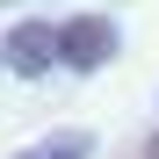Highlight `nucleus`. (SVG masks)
<instances>
[{"label": "nucleus", "mask_w": 159, "mask_h": 159, "mask_svg": "<svg viewBox=\"0 0 159 159\" xmlns=\"http://www.w3.org/2000/svg\"><path fill=\"white\" fill-rule=\"evenodd\" d=\"M145 159H159V138H152V145H145Z\"/></svg>", "instance_id": "20e7f679"}, {"label": "nucleus", "mask_w": 159, "mask_h": 159, "mask_svg": "<svg viewBox=\"0 0 159 159\" xmlns=\"http://www.w3.org/2000/svg\"><path fill=\"white\" fill-rule=\"evenodd\" d=\"M15 159H94V138H87V130H51V138H36L29 152H15Z\"/></svg>", "instance_id": "7ed1b4c3"}, {"label": "nucleus", "mask_w": 159, "mask_h": 159, "mask_svg": "<svg viewBox=\"0 0 159 159\" xmlns=\"http://www.w3.org/2000/svg\"><path fill=\"white\" fill-rule=\"evenodd\" d=\"M116 22L109 15H65L58 22V65H72V72H94V65H109L116 58Z\"/></svg>", "instance_id": "f257e3e1"}, {"label": "nucleus", "mask_w": 159, "mask_h": 159, "mask_svg": "<svg viewBox=\"0 0 159 159\" xmlns=\"http://www.w3.org/2000/svg\"><path fill=\"white\" fill-rule=\"evenodd\" d=\"M0 51H7L15 72H51L58 65V22H15Z\"/></svg>", "instance_id": "f03ea898"}]
</instances>
